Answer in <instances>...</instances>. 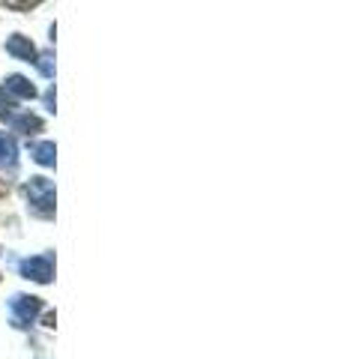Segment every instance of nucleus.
Returning <instances> with one entry per match:
<instances>
[{
  "label": "nucleus",
  "mask_w": 341,
  "mask_h": 359,
  "mask_svg": "<svg viewBox=\"0 0 341 359\" xmlns=\"http://www.w3.org/2000/svg\"><path fill=\"white\" fill-rule=\"evenodd\" d=\"M13 311H15V318L21 323H30L42 311V302H39V297H15L13 299Z\"/></svg>",
  "instance_id": "20e7f679"
},
{
  "label": "nucleus",
  "mask_w": 341,
  "mask_h": 359,
  "mask_svg": "<svg viewBox=\"0 0 341 359\" xmlns=\"http://www.w3.org/2000/svg\"><path fill=\"white\" fill-rule=\"evenodd\" d=\"M15 162H18V147H15V141L6 138V135L0 132V165H4V168H15Z\"/></svg>",
  "instance_id": "0eeeda50"
},
{
  "label": "nucleus",
  "mask_w": 341,
  "mask_h": 359,
  "mask_svg": "<svg viewBox=\"0 0 341 359\" xmlns=\"http://www.w3.org/2000/svg\"><path fill=\"white\" fill-rule=\"evenodd\" d=\"M30 156H33V159H36L39 165H45V168H48V165H54V159H57V147H54V144H51V141L33 144V150H30Z\"/></svg>",
  "instance_id": "6e6552de"
},
{
  "label": "nucleus",
  "mask_w": 341,
  "mask_h": 359,
  "mask_svg": "<svg viewBox=\"0 0 341 359\" xmlns=\"http://www.w3.org/2000/svg\"><path fill=\"white\" fill-rule=\"evenodd\" d=\"M6 51L13 54V57H18V60H27V63H36V45H33L27 36H21V33H15V36H9L6 39Z\"/></svg>",
  "instance_id": "7ed1b4c3"
},
{
  "label": "nucleus",
  "mask_w": 341,
  "mask_h": 359,
  "mask_svg": "<svg viewBox=\"0 0 341 359\" xmlns=\"http://www.w3.org/2000/svg\"><path fill=\"white\" fill-rule=\"evenodd\" d=\"M21 276L33 278V282H39V285H48L51 276H54L51 257L48 255H39V257H27V261H21Z\"/></svg>",
  "instance_id": "f03ea898"
},
{
  "label": "nucleus",
  "mask_w": 341,
  "mask_h": 359,
  "mask_svg": "<svg viewBox=\"0 0 341 359\" xmlns=\"http://www.w3.org/2000/svg\"><path fill=\"white\" fill-rule=\"evenodd\" d=\"M0 117H4V120L15 117V102H13V96H9V93H4V90H0Z\"/></svg>",
  "instance_id": "1a4fd4ad"
},
{
  "label": "nucleus",
  "mask_w": 341,
  "mask_h": 359,
  "mask_svg": "<svg viewBox=\"0 0 341 359\" xmlns=\"http://www.w3.org/2000/svg\"><path fill=\"white\" fill-rule=\"evenodd\" d=\"M4 4L9 6V9H15V13H27V9H33V6H39L42 0H4Z\"/></svg>",
  "instance_id": "9d476101"
},
{
  "label": "nucleus",
  "mask_w": 341,
  "mask_h": 359,
  "mask_svg": "<svg viewBox=\"0 0 341 359\" xmlns=\"http://www.w3.org/2000/svg\"><path fill=\"white\" fill-rule=\"evenodd\" d=\"M4 93L15 96V99H33V96H36V87H33L25 75H9V78H6Z\"/></svg>",
  "instance_id": "39448f33"
},
{
  "label": "nucleus",
  "mask_w": 341,
  "mask_h": 359,
  "mask_svg": "<svg viewBox=\"0 0 341 359\" xmlns=\"http://www.w3.org/2000/svg\"><path fill=\"white\" fill-rule=\"evenodd\" d=\"M54 57H51V54H42V57H36V63H39V69H42V75H54V63H51Z\"/></svg>",
  "instance_id": "9b49d317"
},
{
  "label": "nucleus",
  "mask_w": 341,
  "mask_h": 359,
  "mask_svg": "<svg viewBox=\"0 0 341 359\" xmlns=\"http://www.w3.org/2000/svg\"><path fill=\"white\" fill-rule=\"evenodd\" d=\"M4 192H6V186H4V183H0V195H4Z\"/></svg>",
  "instance_id": "f8f14e48"
},
{
  "label": "nucleus",
  "mask_w": 341,
  "mask_h": 359,
  "mask_svg": "<svg viewBox=\"0 0 341 359\" xmlns=\"http://www.w3.org/2000/svg\"><path fill=\"white\" fill-rule=\"evenodd\" d=\"M27 201H30V210L42 219H51L54 216V183L48 177H30V183L25 186Z\"/></svg>",
  "instance_id": "f257e3e1"
},
{
  "label": "nucleus",
  "mask_w": 341,
  "mask_h": 359,
  "mask_svg": "<svg viewBox=\"0 0 341 359\" xmlns=\"http://www.w3.org/2000/svg\"><path fill=\"white\" fill-rule=\"evenodd\" d=\"M13 129L21 132V135H36L42 129V120L36 114H30V111H27V114H15L13 117Z\"/></svg>",
  "instance_id": "423d86ee"
}]
</instances>
